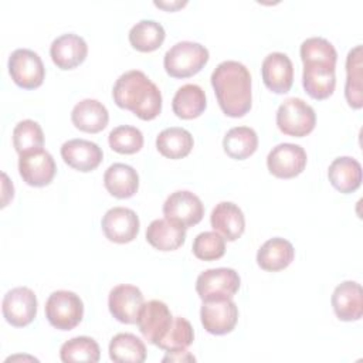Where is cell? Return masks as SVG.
I'll return each instance as SVG.
<instances>
[{
	"instance_id": "obj_25",
	"label": "cell",
	"mask_w": 363,
	"mask_h": 363,
	"mask_svg": "<svg viewBox=\"0 0 363 363\" xmlns=\"http://www.w3.org/2000/svg\"><path fill=\"white\" fill-rule=\"evenodd\" d=\"M295 257L294 245L282 238L274 237L267 240L257 252V264L265 271H281L286 268Z\"/></svg>"
},
{
	"instance_id": "obj_3",
	"label": "cell",
	"mask_w": 363,
	"mask_h": 363,
	"mask_svg": "<svg viewBox=\"0 0 363 363\" xmlns=\"http://www.w3.org/2000/svg\"><path fill=\"white\" fill-rule=\"evenodd\" d=\"M208 61V50L200 43L179 41L163 58L166 72L173 78H187L197 74Z\"/></svg>"
},
{
	"instance_id": "obj_11",
	"label": "cell",
	"mask_w": 363,
	"mask_h": 363,
	"mask_svg": "<svg viewBox=\"0 0 363 363\" xmlns=\"http://www.w3.org/2000/svg\"><path fill=\"white\" fill-rule=\"evenodd\" d=\"M306 152L301 145L279 143L267 156L271 174L279 179H291L301 174L306 166Z\"/></svg>"
},
{
	"instance_id": "obj_36",
	"label": "cell",
	"mask_w": 363,
	"mask_h": 363,
	"mask_svg": "<svg viewBox=\"0 0 363 363\" xmlns=\"http://www.w3.org/2000/svg\"><path fill=\"white\" fill-rule=\"evenodd\" d=\"M108 142L112 150L122 155H132L142 149L143 133L136 126L119 125L109 132Z\"/></svg>"
},
{
	"instance_id": "obj_28",
	"label": "cell",
	"mask_w": 363,
	"mask_h": 363,
	"mask_svg": "<svg viewBox=\"0 0 363 363\" xmlns=\"http://www.w3.org/2000/svg\"><path fill=\"white\" fill-rule=\"evenodd\" d=\"M194 140L191 133L180 126H170L156 136V147L164 157L182 159L193 149Z\"/></svg>"
},
{
	"instance_id": "obj_23",
	"label": "cell",
	"mask_w": 363,
	"mask_h": 363,
	"mask_svg": "<svg viewBox=\"0 0 363 363\" xmlns=\"http://www.w3.org/2000/svg\"><path fill=\"white\" fill-rule=\"evenodd\" d=\"M302 85L313 99L329 98L336 86L335 67L326 64H303Z\"/></svg>"
},
{
	"instance_id": "obj_34",
	"label": "cell",
	"mask_w": 363,
	"mask_h": 363,
	"mask_svg": "<svg viewBox=\"0 0 363 363\" xmlns=\"http://www.w3.org/2000/svg\"><path fill=\"white\" fill-rule=\"evenodd\" d=\"M303 64H326L336 67L337 52L333 44L323 37H309L302 41L299 48Z\"/></svg>"
},
{
	"instance_id": "obj_27",
	"label": "cell",
	"mask_w": 363,
	"mask_h": 363,
	"mask_svg": "<svg viewBox=\"0 0 363 363\" xmlns=\"http://www.w3.org/2000/svg\"><path fill=\"white\" fill-rule=\"evenodd\" d=\"M207 106L206 92L197 84L182 85L172 101L173 112L182 119H193L200 116Z\"/></svg>"
},
{
	"instance_id": "obj_6",
	"label": "cell",
	"mask_w": 363,
	"mask_h": 363,
	"mask_svg": "<svg viewBox=\"0 0 363 363\" xmlns=\"http://www.w3.org/2000/svg\"><path fill=\"white\" fill-rule=\"evenodd\" d=\"M200 319L211 335L230 333L238 320V308L230 296H211L203 299Z\"/></svg>"
},
{
	"instance_id": "obj_13",
	"label": "cell",
	"mask_w": 363,
	"mask_h": 363,
	"mask_svg": "<svg viewBox=\"0 0 363 363\" xmlns=\"http://www.w3.org/2000/svg\"><path fill=\"white\" fill-rule=\"evenodd\" d=\"M163 214L166 218L177 221L187 228L201 221L204 216V204L194 193L189 190H177L164 200Z\"/></svg>"
},
{
	"instance_id": "obj_37",
	"label": "cell",
	"mask_w": 363,
	"mask_h": 363,
	"mask_svg": "<svg viewBox=\"0 0 363 363\" xmlns=\"http://www.w3.org/2000/svg\"><path fill=\"white\" fill-rule=\"evenodd\" d=\"M194 340V330L191 323L182 316H174L170 329L167 330L166 336L157 345L160 349L167 352L184 350L187 349Z\"/></svg>"
},
{
	"instance_id": "obj_17",
	"label": "cell",
	"mask_w": 363,
	"mask_h": 363,
	"mask_svg": "<svg viewBox=\"0 0 363 363\" xmlns=\"http://www.w3.org/2000/svg\"><path fill=\"white\" fill-rule=\"evenodd\" d=\"M88 54L86 41L74 33H65L54 38L50 45L52 62L60 69H72L84 62Z\"/></svg>"
},
{
	"instance_id": "obj_10",
	"label": "cell",
	"mask_w": 363,
	"mask_h": 363,
	"mask_svg": "<svg viewBox=\"0 0 363 363\" xmlns=\"http://www.w3.org/2000/svg\"><path fill=\"white\" fill-rule=\"evenodd\" d=\"M18 172L27 184L43 187L52 182L57 166L52 155L40 147L18 155Z\"/></svg>"
},
{
	"instance_id": "obj_24",
	"label": "cell",
	"mask_w": 363,
	"mask_h": 363,
	"mask_svg": "<svg viewBox=\"0 0 363 363\" xmlns=\"http://www.w3.org/2000/svg\"><path fill=\"white\" fill-rule=\"evenodd\" d=\"M328 177L340 193H352L362 184V164L354 157L339 156L329 164Z\"/></svg>"
},
{
	"instance_id": "obj_35",
	"label": "cell",
	"mask_w": 363,
	"mask_h": 363,
	"mask_svg": "<svg viewBox=\"0 0 363 363\" xmlns=\"http://www.w3.org/2000/svg\"><path fill=\"white\" fill-rule=\"evenodd\" d=\"M13 145L18 155L43 147L44 133L40 123L33 119L20 121L13 129Z\"/></svg>"
},
{
	"instance_id": "obj_39",
	"label": "cell",
	"mask_w": 363,
	"mask_h": 363,
	"mask_svg": "<svg viewBox=\"0 0 363 363\" xmlns=\"http://www.w3.org/2000/svg\"><path fill=\"white\" fill-rule=\"evenodd\" d=\"M163 362H196V357L190 354L186 349L184 350H176V352H167V354L162 359Z\"/></svg>"
},
{
	"instance_id": "obj_4",
	"label": "cell",
	"mask_w": 363,
	"mask_h": 363,
	"mask_svg": "<svg viewBox=\"0 0 363 363\" xmlns=\"http://www.w3.org/2000/svg\"><path fill=\"white\" fill-rule=\"evenodd\" d=\"M45 318L60 330H71L84 318V302L72 291H54L45 302Z\"/></svg>"
},
{
	"instance_id": "obj_5",
	"label": "cell",
	"mask_w": 363,
	"mask_h": 363,
	"mask_svg": "<svg viewBox=\"0 0 363 363\" xmlns=\"http://www.w3.org/2000/svg\"><path fill=\"white\" fill-rule=\"evenodd\" d=\"M316 125L315 109L302 98H286L277 111V126L285 135L302 138Z\"/></svg>"
},
{
	"instance_id": "obj_8",
	"label": "cell",
	"mask_w": 363,
	"mask_h": 363,
	"mask_svg": "<svg viewBox=\"0 0 363 363\" xmlns=\"http://www.w3.org/2000/svg\"><path fill=\"white\" fill-rule=\"evenodd\" d=\"M173 319L174 316L163 301L152 299L142 305L136 323L143 337L157 346L170 329Z\"/></svg>"
},
{
	"instance_id": "obj_7",
	"label": "cell",
	"mask_w": 363,
	"mask_h": 363,
	"mask_svg": "<svg viewBox=\"0 0 363 363\" xmlns=\"http://www.w3.org/2000/svg\"><path fill=\"white\" fill-rule=\"evenodd\" d=\"M11 79L24 89L38 88L45 77L41 57L30 48H17L9 57Z\"/></svg>"
},
{
	"instance_id": "obj_14",
	"label": "cell",
	"mask_w": 363,
	"mask_h": 363,
	"mask_svg": "<svg viewBox=\"0 0 363 363\" xmlns=\"http://www.w3.org/2000/svg\"><path fill=\"white\" fill-rule=\"evenodd\" d=\"M102 231L109 241L125 244L136 238L140 227L138 214L128 207H112L109 208L101 221Z\"/></svg>"
},
{
	"instance_id": "obj_29",
	"label": "cell",
	"mask_w": 363,
	"mask_h": 363,
	"mask_svg": "<svg viewBox=\"0 0 363 363\" xmlns=\"http://www.w3.org/2000/svg\"><path fill=\"white\" fill-rule=\"evenodd\" d=\"M223 147L230 157L244 160L258 147L257 132L250 126H234L224 135Z\"/></svg>"
},
{
	"instance_id": "obj_38",
	"label": "cell",
	"mask_w": 363,
	"mask_h": 363,
	"mask_svg": "<svg viewBox=\"0 0 363 363\" xmlns=\"http://www.w3.org/2000/svg\"><path fill=\"white\" fill-rule=\"evenodd\" d=\"M193 254L203 261H214L225 254V238L217 231H203L193 241Z\"/></svg>"
},
{
	"instance_id": "obj_31",
	"label": "cell",
	"mask_w": 363,
	"mask_h": 363,
	"mask_svg": "<svg viewBox=\"0 0 363 363\" xmlns=\"http://www.w3.org/2000/svg\"><path fill=\"white\" fill-rule=\"evenodd\" d=\"M166 33L160 23L155 20L143 18L133 24L129 30L130 45L142 52H150L157 50L164 41Z\"/></svg>"
},
{
	"instance_id": "obj_32",
	"label": "cell",
	"mask_w": 363,
	"mask_h": 363,
	"mask_svg": "<svg viewBox=\"0 0 363 363\" xmlns=\"http://www.w3.org/2000/svg\"><path fill=\"white\" fill-rule=\"evenodd\" d=\"M345 96L347 104L360 109L363 106L362 96V45H356L346 57V84Z\"/></svg>"
},
{
	"instance_id": "obj_15",
	"label": "cell",
	"mask_w": 363,
	"mask_h": 363,
	"mask_svg": "<svg viewBox=\"0 0 363 363\" xmlns=\"http://www.w3.org/2000/svg\"><path fill=\"white\" fill-rule=\"evenodd\" d=\"M143 303L145 298L142 291L130 284H119L113 286L108 296L109 312L122 323H136Z\"/></svg>"
},
{
	"instance_id": "obj_16",
	"label": "cell",
	"mask_w": 363,
	"mask_h": 363,
	"mask_svg": "<svg viewBox=\"0 0 363 363\" xmlns=\"http://www.w3.org/2000/svg\"><path fill=\"white\" fill-rule=\"evenodd\" d=\"M261 75L265 86L275 94H285L294 82V65L285 52H269L261 65Z\"/></svg>"
},
{
	"instance_id": "obj_33",
	"label": "cell",
	"mask_w": 363,
	"mask_h": 363,
	"mask_svg": "<svg viewBox=\"0 0 363 363\" xmlns=\"http://www.w3.org/2000/svg\"><path fill=\"white\" fill-rule=\"evenodd\" d=\"M60 357L64 363H72V362L96 363L101 357V350L95 339L89 336H77L62 343L60 349Z\"/></svg>"
},
{
	"instance_id": "obj_26",
	"label": "cell",
	"mask_w": 363,
	"mask_h": 363,
	"mask_svg": "<svg viewBox=\"0 0 363 363\" xmlns=\"http://www.w3.org/2000/svg\"><path fill=\"white\" fill-rule=\"evenodd\" d=\"M105 189L118 199H129L139 189L138 172L126 163H113L104 173Z\"/></svg>"
},
{
	"instance_id": "obj_22",
	"label": "cell",
	"mask_w": 363,
	"mask_h": 363,
	"mask_svg": "<svg viewBox=\"0 0 363 363\" xmlns=\"http://www.w3.org/2000/svg\"><path fill=\"white\" fill-rule=\"evenodd\" d=\"M71 121L77 129L88 133H98L106 128L109 113L106 106L98 99L86 98L75 104L71 111Z\"/></svg>"
},
{
	"instance_id": "obj_19",
	"label": "cell",
	"mask_w": 363,
	"mask_h": 363,
	"mask_svg": "<svg viewBox=\"0 0 363 363\" xmlns=\"http://www.w3.org/2000/svg\"><path fill=\"white\" fill-rule=\"evenodd\" d=\"M332 306L340 320H359L363 315V291L356 281L340 282L332 294Z\"/></svg>"
},
{
	"instance_id": "obj_30",
	"label": "cell",
	"mask_w": 363,
	"mask_h": 363,
	"mask_svg": "<svg viewBox=\"0 0 363 363\" xmlns=\"http://www.w3.org/2000/svg\"><path fill=\"white\" fill-rule=\"evenodd\" d=\"M109 357L118 363H142L146 360V346L133 333H118L109 342Z\"/></svg>"
},
{
	"instance_id": "obj_21",
	"label": "cell",
	"mask_w": 363,
	"mask_h": 363,
	"mask_svg": "<svg viewBox=\"0 0 363 363\" xmlns=\"http://www.w3.org/2000/svg\"><path fill=\"white\" fill-rule=\"evenodd\" d=\"M146 240L159 251H174L184 244L186 227L166 217L157 218L147 225Z\"/></svg>"
},
{
	"instance_id": "obj_2",
	"label": "cell",
	"mask_w": 363,
	"mask_h": 363,
	"mask_svg": "<svg viewBox=\"0 0 363 363\" xmlns=\"http://www.w3.org/2000/svg\"><path fill=\"white\" fill-rule=\"evenodd\" d=\"M112 96L119 108L132 111L143 121H152L162 112V92L140 69L123 72L113 84Z\"/></svg>"
},
{
	"instance_id": "obj_9",
	"label": "cell",
	"mask_w": 363,
	"mask_h": 363,
	"mask_svg": "<svg viewBox=\"0 0 363 363\" xmlns=\"http://www.w3.org/2000/svg\"><path fill=\"white\" fill-rule=\"evenodd\" d=\"M37 296L27 286H16L6 292L1 311L4 319L16 328H23L31 323L37 315Z\"/></svg>"
},
{
	"instance_id": "obj_1",
	"label": "cell",
	"mask_w": 363,
	"mask_h": 363,
	"mask_svg": "<svg viewBox=\"0 0 363 363\" xmlns=\"http://www.w3.org/2000/svg\"><path fill=\"white\" fill-rule=\"evenodd\" d=\"M210 81L217 102L227 116L240 118L251 109V74L242 62L234 60L220 62L211 72Z\"/></svg>"
},
{
	"instance_id": "obj_20",
	"label": "cell",
	"mask_w": 363,
	"mask_h": 363,
	"mask_svg": "<svg viewBox=\"0 0 363 363\" xmlns=\"http://www.w3.org/2000/svg\"><path fill=\"white\" fill-rule=\"evenodd\" d=\"M210 223L214 231L227 241H235L245 230V217L242 210L233 201H220L211 211Z\"/></svg>"
},
{
	"instance_id": "obj_40",
	"label": "cell",
	"mask_w": 363,
	"mask_h": 363,
	"mask_svg": "<svg viewBox=\"0 0 363 363\" xmlns=\"http://www.w3.org/2000/svg\"><path fill=\"white\" fill-rule=\"evenodd\" d=\"M155 4L157 7H162V9L173 11V10H177V9L183 7L184 4H187V1L186 0H183V1L182 0H174V1H157V0H155Z\"/></svg>"
},
{
	"instance_id": "obj_18",
	"label": "cell",
	"mask_w": 363,
	"mask_h": 363,
	"mask_svg": "<svg viewBox=\"0 0 363 363\" xmlns=\"http://www.w3.org/2000/svg\"><path fill=\"white\" fill-rule=\"evenodd\" d=\"M61 157L75 170L91 172L102 162L104 152L95 142L78 138L62 143Z\"/></svg>"
},
{
	"instance_id": "obj_12",
	"label": "cell",
	"mask_w": 363,
	"mask_h": 363,
	"mask_svg": "<svg viewBox=\"0 0 363 363\" xmlns=\"http://www.w3.org/2000/svg\"><path fill=\"white\" fill-rule=\"evenodd\" d=\"M241 278L233 268L220 267L203 271L196 279V291L201 299L211 296H230L240 289Z\"/></svg>"
}]
</instances>
